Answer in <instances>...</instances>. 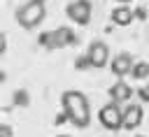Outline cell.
Listing matches in <instances>:
<instances>
[{
	"label": "cell",
	"mask_w": 149,
	"mask_h": 137,
	"mask_svg": "<svg viewBox=\"0 0 149 137\" xmlns=\"http://www.w3.org/2000/svg\"><path fill=\"white\" fill-rule=\"evenodd\" d=\"M63 111H65V116H68L77 128H84V125H88V121H91L88 100H86V95L79 93V91H65V93H63Z\"/></svg>",
	"instance_id": "6da1fadb"
},
{
	"label": "cell",
	"mask_w": 149,
	"mask_h": 137,
	"mask_svg": "<svg viewBox=\"0 0 149 137\" xmlns=\"http://www.w3.org/2000/svg\"><path fill=\"white\" fill-rule=\"evenodd\" d=\"M42 19H44V2L42 0H30L23 7H19V12H16V21L23 28H35V26H40Z\"/></svg>",
	"instance_id": "7a4b0ae2"
},
{
	"label": "cell",
	"mask_w": 149,
	"mask_h": 137,
	"mask_svg": "<svg viewBox=\"0 0 149 137\" xmlns=\"http://www.w3.org/2000/svg\"><path fill=\"white\" fill-rule=\"evenodd\" d=\"M98 118H100L102 128H107V130H119V128H123V109H121L116 102L105 104V107L98 111Z\"/></svg>",
	"instance_id": "3957f363"
},
{
	"label": "cell",
	"mask_w": 149,
	"mask_h": 137,
	"mask_svg": "<svg viewBox=\"0 0 149 137\" xmlns=\"http://www.w3.org/2000/svg\"><path fill=\"white\" fill-rule=\"evenodd\" d=\"M68 16H70V21H74L79 26L88 23L91 21V2L88 0H74V2H70L68 5Z\"/></svg>",
	"instance_id": "277c9868"
},
{
	"label": "cell",
	"mask_w": 149,
	"mask_h": 137,
	"mask_svg": "<svg viewBox=\"0 0 149 137\" xmlns=\"http://www.w3.org/2000/svg\"><path fill=\"white\" fill-rule=\"evenodd\" d=\"M86 58L91 63V67H102L107 60H109V49L105 42H91L88 51H86Z\"/></svg>",
	"instance_id": "5b68a950"
},
{
	"label": "cell",
	"mask_w": 149,
	"mask_h": 137,
	"mask_svg": "<svg viewBox=\"0 0 149 137\" xmlns=\"http://www.w3.org/2000/svg\"><path fill=\"white\" fill-rule=\"evenodd\" d=\"M142 123V107L140 104H128L123 109V128L126 130H133Z\"/></svg>",
	"instance_id": "8992f818"
},
{
	"label": "cell",
	"mask_w": 149,
	"mask_h": 137,
	"mask_svg": "<svg viewBox=\"0 0 149 137\" xmlns=\"http://www.w3.org/2000/svg\"><path fill=\"white\" fill-rule=\"evenodd\" d=\"M133 58L128 56V53H119L114 60H112V72L116 74V77H126V74H130L133 72Z\"/></svg>",
	"instance_id": "52a82bcc"
},
{
	"label": "cell",
	"mask_w": 149,
	"mask_h": 137,
	"mask_svg": "<svg viewBox=\"0 0 149 137\" xmlns=\"http://www.w3.org/2000/svg\"><path fill=\"white\" fill-rule=\"evenodd\" d=\"M109 95H112V102H126V100H130V95H133V88L126 84V81H116L112 88H109Z\"/></svg>",
	"instance_id": "ba28073f"
},
{
	"label": "cell",
	"mask_w": 149,
	"mask_h": 137,
	"mask_svg": "<svg viewBox=\"0 0 149 137\" xmlns=\"http://www.w3.org/2000/svg\"><path fill=\"white\" fill-rule=\"evenodd\" d=\"M112 21H114L116 26H128V23L133 21V9H130V7H126V5L116 7V9L112 12Z\"/></svg>",
	"instance_id": "9c48e42d"
},
{
	"label": "cell",
	"mask_w": 149,
	"mask_h": 137,
	"mask_svg": "<svg viewBox=\"0 0 149 137\" xmlns=\"http://www.w3.org/2000/svg\"><path fill=\"white\" fill-rule=\"evenodd\" d=\"M49 39V37H47ZM72 39V35H70V30L68 28H58L56 33H54V37L49 39V42H58V44H63V42H70Z\"/></svg>",
	"instance_id": "30bf717a"
},
{
	"label": "cell",
	"mask_w": 149,
	"mask_h": 137,
	"mask_svg": "<svg viewBox=\"0 0 149 137\" xmlns=\"http://www.w3.org/2000/svg\"><path fill=\"white\" fill-rule=\"evenodd\" d=\"M147 72H149V65H147V63H137V65L133 67V77H140V79H142V77H147Z\"/></svg>",
	"instance_id": "8fae6325"
},
{
	"label": "cell",
	"mask_w": 149,
	"mask_h": 137,
	"mask_svg": "<svg viewBox=\"0 0 149 137\" xmlns=\"http://www.w3.org/2000/svg\"><path fill=\"white\" fill-rule=\"evenodd\" d=\"M84 65H91L88 58H79V60H77V67H79V70H84Z\"/></svg>",
	"instance_id": "7c38bea8"
},
{
	"label": "cell",
	"mask_w": 149,
	"mask_h": 137,
	"mask_svg": "<svg viewBox=\"0 0 149 137\" xmlns=\"http://www.w3.org/2000/svg\"><path fill=\"white\" fill-rule=\"evenodd\" d=\"M58 137H68V135H58Z\"/></svg>",
	"instance_id": "4fadbf2b"
},
{
	"label": "cell",
	"mask_w": 149,
	"mask_h": 137,
	"mask_svg": "<svg viewBox=\"0 0 149 137\" xmlns=\"http://www.w3.org/2000/svg\"><path fill=\"white\" fill-rule=\"evenodd\" d=\"M121 2H128V0H121Z\"/></svg>",
	"instance_id": "5bb4252c"
},
{
	"label": "cell",
	"mask_w": 149,
	"mask_h": 137,
	"mask_svg": "<svg viewBox=\"0 0 149 137\" xmlns=\"http://www.w3.org/2000/svg\"><path fill=\"white\" fill-rule=\"evenodd\" d=\"M140 137H142V135H140Z\"/></svg>",
	"instance_id": "9a60e30c"
},
{
	"label": "cell",
	"mask_w": 149,
	"mask_h": 137,
	"mask_svg": "<svg viewBox=\"0 0 149 137\" xmlns=\"http://www.w3.org/2000/svg\"><path fill=\"white\" fill-rule=\"evenodd\" d=\"M42 2H44V0H42Z\"/></svg>",
	"instance_id": "2e32d148"
}]
</instances>
